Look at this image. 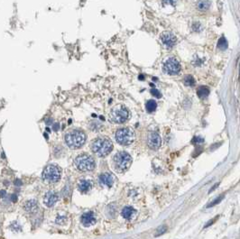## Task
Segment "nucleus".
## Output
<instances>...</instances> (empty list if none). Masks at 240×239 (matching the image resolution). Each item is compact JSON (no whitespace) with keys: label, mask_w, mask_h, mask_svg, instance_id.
<instances>
[{"label":"nucleus","mask_w":240,"mask_h":239,"mask_svg":"<svg viewBox=\"0 0 240 239\" xmlns=\"http://www.w3.org/2000/svg\"><path fill=\"white\" fill-rule=\"evenodd\" d=\"M92 152L99 157H104L113 150L112 141L106 136H99L92 141L90 144Z\"/></svg>","instance_id":"nucleus-1"},{"label":"nucleus","mask_w":240,"mask_h":239,"mask_svg":"<svg viewBox=\"0 0 240 239\" xmlns=\"http://www.w3.org/2000/svg\"><path fill=\"white\" fill-rule=\"evenodd\" d=\"M67 145L71 149H79L86 143L87 135L83 131L79 129L70 130L65 133L64 136Z\"/></svg>","instance_id":"nucleus-2"},{"label":"nucleus","mask_w":240,"mask_h":239,"mask_svg":"<svg viewBox=\"0 0 240 239\" xmlns=\"http://www.w3.org/2000/svg\"><path fill=\"white\" fill-rule=\"evenodd\" d=\"M132 157L126 152H118L113 157L112 165L117 172H125L132 164Z\"/></svg>","instance_id":"nucleus-3"},{"label":"nucleus","mask_w":240,"mask_h":239,"mask_svg":"<svg viewBox=\"0 0 240 239\" xmlns=\"http://www.w3.org/2000/svg\"><path fill=\"white\" fill-rule=\"evenodd\" d=\"M61 176V170L60 169V167L51 164L44 169L42 175V179L45 184L52 185L60 181Z\"/></svg>","instance_id":"nucleus-4"},{"label":"nucleus","mask_w":240,"mask_h":239,"mask_svg":"<svg viewBox=\"0 0 240 239\" xmlns=\"http://www.w3.org/2000/svg\"><path fill=\"white\" fill-rule=\"evenodd\" d=\"M110 119L113 123L123 124L130 117V112L123 105H118L113 107L110 111Z\"/></svg>","instance_id":"nucleus-5"},{"label":"nucleus","mask_w":240,"mask_h":239,"mask_svg":"<svg viewBox=\"0 0 240 239\" xmlns=\"http://www.w3.org/2000/svg\"><path fill=\"white\" fill-rule=\"evenodd\" d=\"M74 164L76 168L81 171H91L96 167L95 160L87 154H81L77 156L74 161Z\"/></svg>","instance_id":"nucleus-6"},{"label":"nucleus","mask_w":240,"mask_h":239,"mask_svg":"<svg viewBox=\"0 0 240 239\" xmlns=\"http://www.w3.org/2000/svg\"><path fill=\"white\" fill-rule=\"evenodd\" d=\"M116 140L120 145H129L134 141V132L130 127L119 128L116 132Z\"/></svg>","instance_id":"nucleus-7"},{"label":"nucleus","mask_w":240,"mask_h":239,"mask_svg":"<svg viewBox=\"0 0 240 239\" xmlns=\"http://www.w3.org/2000/svg\"><path fill=\"white\" fill-rule=\"evenodd\" d=\"M163 71L171 76H173V75H177L180 73L181 70H182V66H181V63L180 61L172 57V58H169L163 64Z\"/></svg>","instance_id":"nucleus-8"},{"label":"nucleus","mask_w":240,"mask_h":239,"mask_svg":"<svg viewBox=\"0 0 240 239\" xmlns=\"http://www.w3.org/2000/svg\"><path fill=\"white\" fill-rule=\"evenodd\" d=\"M162 144V139H161L159 133L156 132H150L147 136V144L149 148L152 150H157L159 149Z\"/></svg>","instance_id":"nucleus-9"},{"label":"nucleus","mask_w":240,"mask_h":239,"mask_svg":"<svg viewBox=\"0 0 240 239\" xmlns=\"http://www.w3.org/2000/svg\"><path fill=\"white\" fill-rule=\"evenodd\" d=\"M160 38L162 43L165 46H167L168 48L173 47V46L175 45V43H176V41H177L176 36H175L172 33H171V32H163V33L161 34Z\"/></svg>","instance_id":"nucleus-10"},{"label":"nucleus","mask_w":240,"mask_h":239,"mask_svg":"<svg viewBox=\"0 0 240 239\" xmlns=\"http://www.w3.org/2000/svg\"><path fill=\"white\" fill-rule=\"evenodd\" d=\"M99 182L101 186L106 187V188H110L115 182V178L111 173H102L99 177Z\"/></svg>","instance_id":"nucleus-11"},{"label":"nucleus","mask_w":240,"mask_h":239,"mask_svg":"<svg viewBox=\"0 0 240 239\" xmlns=\"http://www.w3.org/2000/svg\"><path fill=\"white\" fill-rule=\"evenodd\" d=\"M97 221V216L93 211H89V212L84 213L81 216V223L85 227H90L94 225Z\"/></svg>","instance_id":"nucleus-12"},{"label":"nucleus","mask_w":240,"mask_h":239,"mask_svg":"<svg viewBox=\"0 0 240 239\" xmlns=\"http://www.w3.org/2000/svg\"><path fill=\"white\" fill-rule=\"evenodd\" d=\"M59 197L58 194L56 192H54L53 190H49L43 198V202L45 204V206L47 207H53L54 204L58 201Z\"/></svg>","instance_id":"nucleus-13"},{"label":"nucleus","mask_w":240,"mask_h":239,"mask_svg":"<svg viewBox=\"0 0 240 239\" xmlns=\"http://www.w3.org/2000/svg\"><path fill=\"white\" fill-rule=\"evenodd\" d=\"M122 216L127 220H132L136 216V210L132 207H125L121 212Z\"/></svg>","instance_id":"nucleus-14"},{"label":"nucleus","mask_w":240,"mask_h":239,"mask_svg":"<svg viewBox=\"0 0 240 239\" xmlns=\"http://www.w3.org/2000/svg\"><path fill=\"white\" fill-rule=\"evenodd\" d=\"M38 209H39L38 203H37V201H35V200H33V199L28 200L27 202L25 203V205H24V210H25L27 213H30V214L37 212Z\"/></svg>","instance_id":"nucleus-15"},{"label":"nucleus","mask_w":240,"mask_h":239,"mask_svg":"<svg viewBox=\"0 0 240 239\" xmlns=\"http://www.w3.org/2000/svg\"><path fill=\"white\" fill-rule=\"evenodd\" d=\"M78 188L80 192L82 193H88L92 189V183L89 181L87 180H81L78 183Z\"/></svg>","instance_id":"nucleus-16"},{"label":"nucleus","mask_w":240,"mask_h":239,"mask_svg":"<svg viewBox=\"0 0 240 239\" xmlns=\"http://www.w3.org/2000/svg\"><path fill=\"white\" fill-rule=\"evenodd\" d=\"M210 6V0H198L197 2V8L200 11H207Z\"/></svg>","instance_id":"nucleus-17"},{"label":"nucleus","mask_w":240,"mask_h":239,"mask_svg":"<svg viewBox=\"0 0 240 239\" xmlns=\"http://www.w3.org/2000/svg\"><path fill=\"white\" fill-rule=\"evenodd\" d=\"M210 88L206 86H201L200 88H198L197 89V94L199 96V98L200 99H204V98H207L209 95H210Z\"/></svg>","instance_id":"nucleus-18"},{"label":"nucleus","mask_w":240,"mask_h":239,"mask_svg":"<svg viewBox=\"0 0 240 239\" xmlns=\"http://www.w3.org/2000/svg\"><path fill=\"white\" fill-rule=\"evenodd\" d=\"M228 43L227 39L224 36H221L217 42V49H219L221 51H225L228 49Z\"/></svg>","instance_id":"nucleus-19"},{"label":"nucleus","mask_w":240,"mask_h":239,"mask_svg":"<svg viewBox=\"0 0 240 239\" xmlns=\"http://www.w3.org/2000/svg\"><path fill=\"white\" fill-rule=\"evenodd\" d=\"M156 107H157V103H156L155 100H153V99L148 100V101L146 102V104H145V108H146V110H147L149 113L154 112V111L156 109Z\"/></svg>","instance_id":"nucleus-20"},{"label":"nucleus","mask_w":240,"mask_h":239,"mask_svg":"<svg viewBox=\"0 0 240 239\" xmlns=\"http://www.w3.org/2000/svg\"><path fill=\"white\" fill-rule=\"evenodd\" d=\"M225 199V194L223 193V194H221V195H219L218 197H217L214 200H212L208 206H207V209H210V208H212V207H215L216 205H217V204H219L223 199Z\"/></svg>","instance_id":"nucleus-21"},{"label":"nucleus","mask_w":240,"mask_h":239,"mask_svg":"<svg viewBox=\"0 0 240 239\" xmlns=\"http://www.w3.org/2000/svg\"><path fill=\"white\" fill-rule=\"evenodd\" d=\"M183 82L188 87H193L195 86V83H196L195 79L191 75H186L183 79Z\"/></svg>","instance_id":"nucleus-22"},{"label":"nucleus","mask_w":240,"mask_h":239,"mask_svg":"<svg viewBox=\"0 0 240 239\" xmlns=\"http://www.w3.org/2000/svg\"><path fill=\"white\" fill-rule=\"evenodd\" d=\"M166 231H167V227H165V226H161L160 227L157 229V231H156L155 237H158V236H161V235L164 234Z\"/></svg>","instance_id":"nucleus-23"},{"label":"nucleus","mask_w":240,"mask_h":239,"mask_svg":"<svg viewBox=\"0 0 240 239\" xmlns=\"http://www.w3.org/2000/svg\"><path fill=\"white\" fill-rule=\"evenodd\" d=\"M202 143H204V139L200 136H195L192 139V144H200Z\"/></svg>","instance_id":"nucleus-24"},{"label":"nucleus","mask_w":240,"mask_h":239,"mask_svg":"<svg viewBox=\"0 0 240 239\" xmlns=\"http://www.w3.org/2000/svg\"><path fill=\"white\" fill-rule=\"evenodd\" d=\"M218 217H219V216H216L214 218H212V219H210V220H209L207 223H206V225L204 226V228H207V227H210V226H212L214 223L218 219Z\"/></svg>","instance_id":"nucleus-25"},{"label":"nucleus","mask_w":240,"mask_h":239,"mask_svg":"<svg viewBox=\"0 0 240 239\" xmlns=\"http://www.w3.org/2000/svg\"><path fill=\"white\" fill-rule=\"evenodd\" d=\"M192 29H193V31L200 32V31L202 29V26H201V25H200L199 22H196V23H194V24L192 25Z\"/></svg>","instance_id":"nucleus-26"},{"label":"nucleus","mask_w":240,"mask_h":239,"mask_svg":"<svg viewBox=\"0 0 240 239\" xmlns=\"http://www.w3.org/2000/svg\"><path fill=\"white\" fill-rule=\"evenodd\" d=\"M151 93H152L153 96L156 97V98H158V99H160L161 97H162L161 92L158 89H156V88H152V89H151Z\"/></svg>","instance_id":"nucleus-27"},{"label":"nucleus","mask_w":240,"mask_h":239,"mask_svg":"<svg viewBox=\"0 0 240 239\" xmlns=\"http://www.w3.org/2000/svg\"><path fill=\"white\" fill-rule=\"evenodd\" d=\"M175 5L176 4V0H162V5Z\"/></svg>","instance_id":"nucleus-28"},{"label":"nucleus","mask_w":240,"mask_h":239,"mask_svg":"<svg viewBox=\"0 0 240 239\" xmlns=\"http://www.w3.org/2000/svg\"><path fill=\"white\" fill-rule=\"evenodd\" d=\"M218 185H219V182H217V183H216L215 185H213V187H212V188H211V189H210L209 193H210V192H212V191H214V190H215V189H216V188H217V187H218Z\"/></svg>","instance_id":"nucleus-29"},{"label":"nucleus","mask_w":240,"mask_h":239,"mask_svg":"<svg viewBox=\"0 0 240 239\" xmlns=\"http://www.w3.org/2000/svg\"><path fill=\"white\" fill-rule=\"evenodd\" d=\"M1 193H2V197L4 198V197H5V191H4V190H2V191H1Z\"/></svg>","instance_id":"nucleus-30"}]
</instances>
